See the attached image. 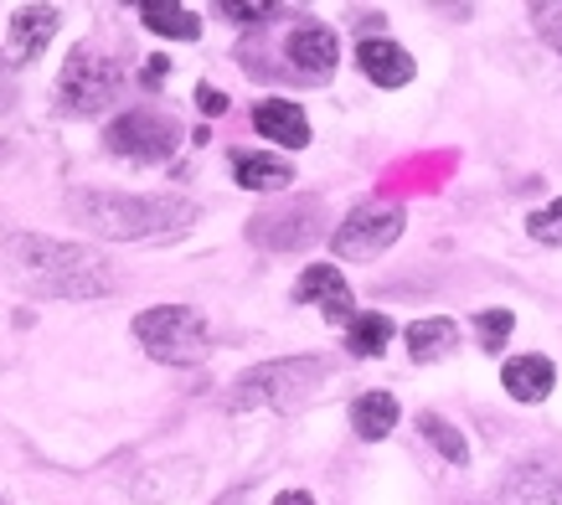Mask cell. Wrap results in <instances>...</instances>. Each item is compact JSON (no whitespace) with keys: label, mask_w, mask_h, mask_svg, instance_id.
<instances>
[{"label":"cell","mask_w":562,"mask_h":505,"mask_svg":"<svg viewBox=\"0 0 562 505\" xmlns=\"http://www.w3.org/2000/svg\"><path fill=\"white\" fill-rule=\"evenodd\" d=\"M139 21L160 36H176V42H191V36L202 32V21L191 16L187 5H139Z\"/></svg>","instance_id":"obj_20"},{"label":"cell","mask_w":562,"mask_h":505,"mask_svg":"<svg viewBox=\"0 0 562 505\" xmlns=\"http://www.w3.org/2000/svg\"><path fill=\"white\" fill-rule=\"evenodd\" d=\"M387 340H392V321L387 315H357V321L346 325V351L351 356H382L387 351Z\"/></svg>","instance_id":"obj_19"},{"label":"cell","mask_w":562,"mask_h":505,"mask_svg":"<svg viewBox=\"0 0 562 505\" xmlns=\"http://www.w3.org/2000/svg\"><path fill=\"white\" fill-rule=\"evenodd\" d=\"M501 382L512 392L516 403H547V392L558 388V371L547 356H512L506 371H501Z\"/></svg>","instance_id":"obj_14"},{"label":"cell","mask_w":562,"mask_h":505,"mask_svg":"<svg viewBox=\"0 0 562 505\" xmlns=\"http://www.w3.org/2000/svg\"><path fill=\"white\" fill-rule=\"evenodd\" d=\"M254 237L263 248H305L321 237V206L315 202H284L254 217Z\"/></svg>","instance_id":"obj_8"},{"label":"cell","mask_w":562,"mask_h":505,"mask_svg":"<svg viewBox=\"0 0 562 505\" xmlns=\"http://www.w3.org/2000/svg\"><path fill=\"white\" fill-rule=\"evenodd\" d=\"M233 176H238L248 191H284V186L294 181L290 160H279V155H248V150L233 160Z\"/></svg>","instance_id":"obj_17"},{"label":"cell","mask_w":562,"mask_h":505,"mask_svg":"<svg viewBox=\"0 0 562 505\" xmlns=\"http://www.w3.org/2000/svg\"><path fill=\"white\" fill-rule=\"evenodd\" d=\"M196 103H202L206 114H222V109H227V99H222L217 88H196Z\"/></svg>","instance_id":"obj_26"},{"label":"cell","mask_w":562,"mask_h":505,"mask_svg":"<svg viewBox=\"0 0 562 505\" xmlns=\"http://www.w3.org/2000/svg\"><path fill=\"white\" fill-rule=\"evenodd\" d=\"M512 330H516L512 310H480V315H475V336H480V346H485V351H501V346L512 340Z\"/></svg>","instance_id":"obj_23"},{"label":"cell","mask_w":562,"mask_h":505,"mask_svg":"<svg viewBox=\"0 0 562 505\" xmlns=\"http://www.w3.org/2000/svg\"><path fill=\"white\" fill-rule=\"evenodd\" d=\"M290 63L294 68H305L310 78H325V72L341 63V36L330 32V26H300V32L290 36Z\"/></svg>","instance_id":"obj_13"},{"label":"cell","mask_w":562,"mask_h":505,"mask_svg":"<svg viewBox=\"0 0 562 505\" xmlns=\"http://www.w3.org/2000/svg\"><path fill=\"white\" fill-rule=\"evenodd\" d=\"M52 32H57V11H52V5H21V11H11L5 57H11V63H36L42 47L52 42Z\"/></svg>","instance_id":"obj_10"},{"label":"cell","mask_w":562,"mask_h":505,"mask_svg":"<svg viewBox=\"0 0 562 505\" xmlns=\"http://www.w3.org/2000/svg\"><path fill=\"white\" fill-rule=\"evenodd\" d=\"M135 340L166 367H191L206 351V315L191 304H155L135 315Z\"/></svg>","instance_id":"obj_4"},{"label":"cell","mask_w":562,"mask_h":505,"mask_svg":"<svg viewBox=\"0 0 562 505\" xmlns=\"http://www.w3.org/2000/svg\"><path fill=\"white\" fill-rule=\"evenodd\" d=\"M501 505H562V474L552 470H516L501 490Z\"/></svg>","instance_id":"obj_16"},{"label":"cell","mask_w":562,"mask_h":505,"mask_svg":"<svg viewBox=\"0 0 562 505\" xmlns=\"http://www.w3.org/2000/svg\"><path fill=\"white\" fill-rule=\"evenodd\" d=\"M321 356H290V361H263V367L243 371L227 388V413H254V407H290L300 403L315 382L325 377Z\"/></svg>","instance_id":"obj_3"},{"label":"cell","mask_w":562,"mask_h":505,"mask_svg":"<svg viewBox=\"0 0 562 505\" xmlns=\"http://www.w3.org/2000/svg\"><path fill=\"white\" fill-rule=\"evenodd\" d=\"M187 470H196V464H160V470H145L135 480V501H145V505L176 501V495H181V485H171V474H187Z\"/></svg>","instance_id":"obj_22"},{"label":"cell","mask_w":562,"mask_h":505,"mask_svg":"<svg viewBox=\"0 0 562 505\" xmlns=\"http://www.w3.org/2000/svg\"><path fill=\"white\" fill-rule=\"evenodd\" d=\"M527 233L537 237V243H552V248H558V243H562V197L552 206H542V212H531Z\"/></svg>","instance_id":"obj_24"},{"label":"cell","mask_w":562,"mask_h":505,"mask_svg":"<svg viewBox=\"0 0 562 505\" xmlns=\"http://www.w3.org/2000/svg\"><path fill=\"white\" fill-rule=\"evenodd\" d=\"M408 356L413 361H439L460 346V325L449 321V315H428V321H413L408 325Z\"/></svg>","instance_id":"obj_15"},{"label":"cell","mask_w":562,"mask_h":505,"mask_svg":"<svg viewBox=\"0 0 562 505\" xmlns=\"http://www.w3.org/2000/svg\"><path fill=\"white\" fill-rule=\"evenodd\" d=\"M254 124H258V135L273 139V145H284V150H305L310 145V119H305V109L290 99H263L254 109Z\"/></svg>","instance_id":"obj_11"},{"label":"cell","mask_w":562,"mask_h":505,"mask_svg":"<svg viewBox=\"0 0 562 505\" xmlns=\"http://www.w3.org/2000/svg\"><path fill=\"white\" fill-rule=\"evenodd\" d=\"M357 68L372 78L376 88H403L413 78V57L387 36H367L357 47Z\"/></svg>","instance_id":"obj_12"},{"label":"cell","mask_w":562,"mask_h":505,"mask_svg":"<svg viewBox=\"0 0 562 505\" xmlns=\"http://www.w3.org/2000/svg\"><path fill=\"white\" fill-rule=\"evenodd\" d=\"M531 21H537V32H542L547 42L562 52V5H537V11H531Z\"/></svg>","instance_id":"obj_25"},{"label":"cell","mask_w":562,"mask_h":505,"mask_svg":"<svg viewBox=\"0 0 562 505\" xmlns=\"http://www.w3.org/2000/svg\"><path fill=\"white\" fill-rule=\"evenodd\" d=\"M351 428L361 438H387L397 428V403H392V392H361L357 403H351Z\"/></svg>","instance_id":"obj_18"},{"label":"cell","mask_w":562,"mask_h":505,"mask_svg":"<svg viewBox=\"0 0 562 505\" xmlns=\"http://www.w3.org/2000/svg\"><path fill=\"white\" fill-rule=\"evenodd\" d=\"M212 505H248V485H243V490H227V495H222V501H212Z\"/></svg>","instance_id":"obj_29"},{"label":"cell","mask_w":562,"mask_h":505,"mask_svg":"<svg viewBox=\"0 0 562 505\" xmlns=\"http://www.w3.org/2000/svg\"><path fill=\"white\" fill-rule=\"evenodd\" d=\"M166 72H171V63H166V57H150V63H145V83H166Z\"/></svg>","instance_id":"obj_27"},{"label":"cell","mask_w":562,"mask_h":505,"mask_svg":"<svg viewBox=\"0 0 562 505\" xmlns=\"http://www.w3.org/2000/svg\"><path fill=\"white\" fill-rule=\"evenodd\" d=\"M294 304H321L325 321H336V325L357 321V300H351L341 269H330V263H315V269L300 273V284H294Z\"/></svg>","instance_id":"obj_9"},{"label":"cell","mask_w":562,"mask_h":505,"mask_svg":"<svg viewBox=\"0 0 562 505\" xmlns=\"http://www.w3.org/2000/svg\"><path fill=\"white\" fill-rule=\"evenodd\" d=\"M109 150L114 155H130V160H166V155H176V145H181V124L166 114H120L114 124H109Z\"/></svg>","instance_id":"obj_7"},{"label":"cell","mask_w":562,"mask_h":505,"mask_svg":"<svg viewBox=\"0 0 562 505\" xmlns=\"http://www.w3.org/2000/svg\"><path fill=\"white\" fill-rule=\"evenodd\" d=\"M114 93H120V63L103 47H78L57 78V103L68 114H99V109H109Z\"/></svg>","instance_id":"obj_5"},{"label":"cell","mask_w":562,"mask_h":505,"mask_svg":"<svg viewBox=\"0 0 562 505\" xmlns=\"http://www.w3.org/2000/svg\"><path fill=\"white\" fill-rule=\"evenodd\" d=\"M418 434H424L428 444H434V449L449 459V464H464V459H470V444H464V434L454 428V423H443L439 413H424V418H418Z\"/></svg>","instance_id":"obj_21"},{"label":"cell","mask_w":562,"mask_h":505,"mask_svg":"<svg viewBox=\"0 0 562 505\" xmlns=\"http://www.w3.org/2000/svg\"><path fill=\"white\" fill-rule=\"evenodd\" d=\"M273 505H315V501H310L305 490H284V495H279V501H273Z\"/></svg>","instance_id":"obj_28"},{"label":"cell","mask_w":562,"mask_h":505,"mask_svg":"<svg viewBox=\"0 0 562 505\" xmlns=\"http://www.w3.org/2000/svg\"><path fill=\"white\" fill-rule=\"evenodd\" d=\"M5 263L26 289L52 294V300H99L114 289L109 258L88 243H57V237L16 233L5 243Z\"/></svg>","instance_id":"obj_1"},{"label":"cell","mask_w":562,"mask_h":505,"mask_svg":"<svg viewBox=\"0 0 562 505\" xmlns=\"http://www.w3.org/2000/svg\"><path fill=\"white\" fill-rule=\"evenodd\" d=\"M397 237H403V206L376 197V202H361L357 212L336 227L330 248H336V258H346V263H367L376 252H387Z\"/></svg>","instance_id":"obj_6"},{"label":"cell","mask_w":562,"mask_h":505,"mask_svg":"<svg viewBox=\"0 0 562 505\" xmlns=\"http://www.w3.org/2000/svg\"><path fill=\"white\" fill-rule=\"evenodd\" d=\"M72 217L88 233L145 243V237H181L196 222V206L181 197H135V191H83L72 202Z\"/></svg>","instance_id":"obj_2"}]
</instances>
